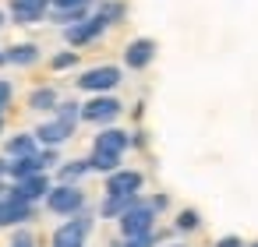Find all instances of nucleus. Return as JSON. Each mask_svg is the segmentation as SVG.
Instances as JSON below:
<instances>
[{"instance_id": "1", "label": "nucleus", "mask_w": 258, "mask_h": 247, "mask_svg": "<svg viewBox=\"0 0 258 247\" xmlns=\"http://www.w3.org/2000/svg\"><path fill=\"white\" fill-rule=\"evenodd\" d=\"M89 233H92V212L82 208V212L68 215V222H60V226L53 229L50 243H53V247H85Z\"/></svg>"}, {"instance_id": "2", "label": "nucleus", "mask_w": 258, "mask_h": 247, "mask_svg": "<svg viewBox=\"0 0 258 247\" xmlns=\"http://www.w3.org/2000/svg\"><path fill=\"white\" fill-rule=\"evenodd\" d=\"M46 208L53 212V215H75V212H82L85 208V191L78 187V184H57V187H50L46 191Z\"/></svg>"}, {"instance_id": "3", "label": "nucleus", "mask_w": 258, "mask_h": 247, "mask_svg": "<svg viewBox=\"0 0 258 247\" xmlns=\"http://www.w3.org/2000/svg\"><path fill=\"white\" fill-rule=\"evenodd\" d=\"M124 113V103L110 92H92L89 103H82V120L85 124H113Z\"/></svg>"}, {"instance_id": "4", "label": "nucleus", "mask_w": 258, "mask_h": 247, "mask_svg": "<svg viewBox=\"0 0 258 247\" xmlns=\"http://www.w3.org/2000/svg\"><path fill=\"white\" fill-rule=\"evenodd\" d=\"M106 29H110V25H106L103 15L96 11V15H85V18L75 22V25H64V39H68V46H89V43H96Z\"/></svg>"}, {"instance_id": "5", "label": "nucleus", "mask_w": 258, "mask_h": 247, "mask_svg": "<svg viewBox=\"0 0 258 247\" xmlns=\"http://www.w3.org/2000/svg\"><path fill=\"white\" fill-rule=\"evenodd\" d=\"M120 67H113V64H99V67H89V71H82V78H78V89L82 92H113L117 85H120Z\"/></svg>"}, {"instance_id": "6", "label": "nucleus", "mask_w": 258, "mask_h": 247, "mask_svg": "<svg viewBox=\"0 0 258 247\" xmlns=\"http://www.w3.org/2000/svg\"><path fill=\"white\" fill-rule=\"evenodd\" d=\"M120 233L124 236H138V233H152L156 229V208L149 205V201H135L120 219Z\"/></svg>"}, {"instance_id": "7", "label": "nucleus", "mask_w": 258, "mask_h": 247, "mask_svg": "<svg viewBox=\"0 0 258 247\" xmlns=\"http://www.w3.org/2000/svg\"><path fill=\"white\" fill-rule=\"evenodd\" d=\"M29 219H36V205L32 201H22L11 191L0 194V226H22Z\"/></svg>"}, {"instance_id": "8", "label": "nucleus", "mask_w": 258, "mask_h": 247, "mask_svg": "<svg viewBox=\"0 0 258 247\" xmlns=\"http://www.w3.org/2000/svg\"><path fill=\"white\" fill-rule=\"evenodd\" d=\"M53 184H50V177L46 173H32V177H22V180H15V187H8L15 198H22V201H43L46 198V191H50Z\"/></svg>"}, {"instance_id": "9", "label": "nucleus", "mask_w": 258, "mask_h": 247, "mask_svg": "<svg viewBox=\"0 0 258 247\" xmlns=\"http://www.w3.org/2000/svg\"><path fill=\"white\" fill-rule=\"evenodd\" d=\"M36 141L39 145H50V148H57V145H64L71 134H75V124H68V120H60V117H53V120H43L36 131Z\"/></svg>"}, {"instance_id": "10", "label": "nucleus", "mask_w": 258, "mask_h": 247, "mask_svg": "<svg viewBox=\"0 0 258 247\" xmlns=\"http://www.w3.org/2000/svg\"><path fill=\"white\" fill-rule=\"evenodd\" d=\"M46 15H50V0H11V18L18 25L46 22Z\"/></svg>"}, {"instance_id": "11", "label": "nucleus", "mask_w": 258, "mask_h": 247, "mask_svg": "<svg viewBox=\"0 0 258 247\" xmlns=\"http://www.w3.org/2000/svg\"><path fill=\"white\" fill-rule=\"evenodd\" d=\"M142 184H145V177L138 170H120L117 166L113 173H106V194H138Z\"/></svg>"}, {"instance_id": "12", "label": "nucleus", "mask_w": 258, "mask_h": 247, "mask_svg": "<svg viewBox=\"0 0 258 247\" xmlns=\"http://www.w3.org/2000/svg\"><path fill=\"white\" fill-rule=\"evenodd\" d=\"M152 60H156V39H131V43H127L124 64H127L131 71H145Z\"/></svg>"}, {"instance_id": "13", "label": "nucleus", "mask_w": 258, "mask_h": 247, "mask_svg": "<svg viewBox=\"0 0 258 247\" xmlns=\"http://www.w3.org/2000/svg\"><path fill=\"white\" fill-rule=\"evenodd\" d=\"M127 145H131V134L120 131V127H103V131L96 134V141H92V148H99V152H117V155H124Z\"/></svg>"}, {"instance_id": "14", "label": "nucleus", "mask_w": 258, "mask_h": 247, "mask_svg": "<svg viewBox=\"0 0 258 247\" xmlns=\"http://www.w3.org/2000/svg\"><path fill=\"white\" fill-rule=\"evenodd\" d=\"M135 201H142V198H138V194H106L103 205H99V215H103V219H120Z\"/></svg>"}, {"instance_id": "15", "label": "nucleus", "mask_w": 258, "mask_h": 247, "mask_svg": "<svg viewBox=\"0 0 258 247\" xmlns=\"http://www.w3.org/2000/svg\"><path fill=\"white\" fill-rule=\"evenodd\" d=\"M39 60V46L36 43H18L11 50H4V64H15V67H32Z\"/></svg>"}, {"instance_id": "16", "label": "nucleus", "mask_w": 258, "mask_h": 247, "mask_svg": "<svg viewBox=\"0 0 258 247\" xmlns=\"http://www.w3.org/2000/svg\"><path fill=\"white\" fill-rule=\"evenodd\" d=\"M36 148H39V141H36V134H32V131L15 134V138H8V145H4V152H8L11 159H18V155H32Z\"/></svg>"}, {"instance_id": "17", "label": "nucleus", "mask_w": 258, "mask_h": 247, "mask_svg": "<svg viewBox=\"0 0 258 247\" xmlns=\"http://www.w3.org/2000/svg\"><path fill=\"white\" fill-rule=\"evenodd\" d=\"M57 103H60V99H57V92H53L50 85H43V89H32V92H29V110H36V113H50Z\"/></svg>"}, {"instance_id": "18", "label": "nucleus", "mask_w": 258, "mask_h": 247, "mask_svg": "<svg viewBox=\"0 0 258 247\" xmlns=\"http://www.w3.org/2000/svg\"><path fill=\"white\" fill-rule=\"evenodd\" d=\"M117 166H120V155H117V152H99V148H92L89 170H96V173H113Z\"/></svg>"}, {"instance_id": "19", "label": "nucleus", "mask_w": 258, "mask_h": 247, "mask_svg": "<svg viewBox=\"0 0 258 247\" xmlns=\"http://www.w3.org/2000/svg\"><path fill=\"white\" fill-rule=\"evenodd\" d=\"M85 173H92V170H89V159H71V162H64V166L57 170L60 184H78Z\"/></svg>"}, {"instance_id": "20", "label": "nucleus", "mask_w": 258, "mask_h": 247, "mask_svg": "<svg viewBox=\"0 0 258 247\" xmlns=\"http://www.w3.org/2000/svg\"><path fill=\"white\" fill-rule=\"evenodd\" d=\"M99 15H103L106 25H120L124 15H127V8L120 4V0H106V4H99Z\"/></svg>"}, {"instance_id": "21", "label": "nucleus", "mask_w": 258, "mask_h": 247, "mask_svg": "<svg viewBox=\"0 0 258 247\" xmlns=\"http://www.w3.org/2000/svg\"><path fill=\"white\" fill-rule=\"evenodd\" d=\"M53 110H57V117H60V120H68V124H75V127H78V120H82V103L64 99V103H57Z\"/></svg>"}, {"instance_id": "22", "label": "nucleus", "mask_w": 258, "mask_h": 247, "mask_svg": "<svg viewBox=\"0 0 258 247\" xmlns=\"http://www.w3.org/2000/svg\"><path fill=\"white\" fill-rule=\"evenodd\" d=\"M173 226H177L180 233H195V229L202 226V215H198L195 208H180V212H177V222H173Z\"/></svg>"}, {"instance_id": "23", "label": "nucleus", "mask_w": 258, "mask_h": 247, "mask_svg": "<svg viewBox=\"0 0 258 247\" xmlns=\"http://www.w3.org/2000/svg\"><path fill=\"white\" fill-rule=\"evenodd\" d=\"M75 64H78V53H75V50L53 53V60H50V67H53V71H68V67H75Z\"/></svg>"}, {"instance_id": "24", "label": "nucleus", "mask_w": 258, "mask_h": 247, "mask_svg": "<svg viewBox=\"0 0 258 247\" xmlns=\"http://www.w3.org/2000/svg\"><path fill=\"white\" fill-rule=\"evenodd\" d=\"M117 247H156V229L138 233V236H124V243H117Z\"/></svg>"}, {"instance_id": "25", "label": "nucleus", "mask_w": 258, "mask_h": 247, "mask_svg": "<svg viewBox=\"0 0 258 247\" xmlns=\"http://www.w3.org/2000/svg\"><path fill=\"white\" fill-rule=\"evenodd\" d=\"M11 96H15V85L11 81H0V113L11 106Z\"/></svg>"}, {"instance_id": "26", "label": "nucleus", "mask_w": 258, "mask_h": 247, "mask_svg": "<svg viewBox=\"0 0 258 247\" xmlns=\"http://www.w3.org/2000/svg\"><path fill=\"white\" fill-rule=\"evenodd\" d=\"M11 247H36V236H32L29 229H18L15 240H11Z\"/></svg>"}, {"instance_id": "27", "label": "nucleus", "mask_w": 258, "mask_h": 247, "mask_svg": "<svg viewBox=\"0 0 258 247\" xmlns=\"http://www.w3.org/2000/svg\"><path fill=\"white\" fill-rule=\"evenodd\" d=\"M92 0H50V8H89Z\"/></svg>"}, {"instance_id": "28", "label": "nucleus", "mask_w": 258, "mask_h": 247, "mask_svg": "<svg viewBox=\"0 0 258 247\" xmlns=\"http://www.w3.org/2000/svg\"><path fill=\"white\" fill-rule=\"evenodd\" d=\"M149 205H152V208H156V215H159V212L170 205V198H166V194H152V198H149Z\"/></svg>"}, {"instance_id": "29", "label": "nucleus", "mask_w": 258, "mask_h": 247, "mask_svg": "<svg viewBox=\"0 0 258 247\" xmlns=\"http://www.w3.org/2000/svg\"><path fill=\"white\" fill-rule=\"evenodd\" d=\"M216 247H244V240H240V236H219Z\"/></svg>"}, {"instance_id": "30", "label": "nucleus", "mask_w": 258, "mask_h": 247, "mask_svg": "<svg viewBox=\"0 0 258 247\" xmlns=\"http://www.w3.org/2000/svg\"><path fill=\"white\" fill-rule=\"evenodd\" d=\"M4 173H8V162H4V159H0V177H4Z\"/></svg>"}, {"instance_id": "31", "label": "nucleus", "mask_w": 258, "mask_h": 247, "mask_svg": "<svg viewBox=\"0 0 258 247\" xmlns=\"http://www.w3.org/2000/svg\"><path fill=\"white\" fill-rule=\"evenodd\" d=\"M4 191H8V187H4V177H0V194H4Z\"/></svg>"}, {"instance_id": "32", "label": "nucleus", "mask_w": 258, "mask_h": 247, "mask_svg": "<svg viewBox=\"0 0 258 247\" xmlns=\"http://www.w3.org/2000/svg\"><path fill=\"white\" fill-rule=\"evenodd\" d=\"M0 131H4V113H0Z\"/></svg>"}, {"instance_id": "33", "label": "nucleus", "mask_w": 258, "mask_h": 247, "mask_svg": "<svg viewBox=\"0 0 258 247\" xmlns=\"http://www.w3.org/2000/svg\"><path fill=\"white\" fill-rule=\"evenodd\" d=\"M0 25H4V11H0Z\"/></svg>"}, {"instance_id": "34", "label": "nucleus", "mask_w": 258, "mask_h": 247, "mask_svg": "<svg viewBox=\"0 0 258 247\" xmlns=\"http://www.w3.org/2000/svg\"><path fill=\"white\" fill-rule=\"evenodd\" d=\"M170 247H184V243H170Z\"/></svg>"}, {"instance_id": "35", "label": "nucleus", "mask_w": 258, "mask_h": 247, "mask_svg": "<svg viewBox=\"0 0 258 247\" xmlns=\"http://www.w3.org/2000/svg\"><path fill=\"white\" fill-rule=\"evenodd\" d=\"M0 64H4V53H0Z\"/></svg>"}, {"instance_id": "36", "label": "nucleus", "mask_w": 258, "mask_h": 247, "mask_svg": "<svg viewBox=\"0 0 258 247\" xmlns=\"http://www.w3.org/2000/svg\"><path fill=\"white\" fill-rule=\"evenodd\" d=\"M251 247H258V240H254V243H251Z\"/></svg>"}]
</instances>
